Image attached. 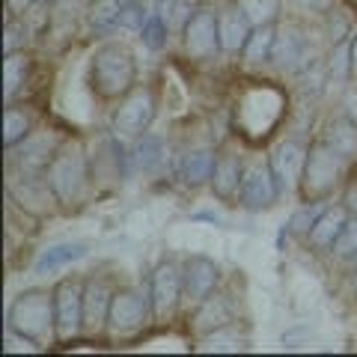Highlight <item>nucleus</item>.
<instances>
[{"mask_svg":"<svg viewBox=\"0 0 357 357\" xmlns=\"http://www.w3.org/2000/svg\"><path fill=\"white\" fill-rule=\"evenodd\" d=\"M140 39H143V45H146L149 51H161L167 45V21L152 13L146 18V24H143V30H140Z\"/></svg>","mask_w":357,"mask_h":357,"instance_id":"29","label":"nucleus"},{"mask_svg":"<svg viewBox=\"0 0 357 357\" xmlns=\"http://www.w3.org/2000/svg\"><path fill=\"white\" fill-rule=\"evenodd\" d=\"M241 6V13L250 18L253 27L262 24H274L277 15H280V0H236Z\"/></svg>","mask_w":357,"mask_h":357,"instance_id":"26","label":"nucleus"},{"mask_svg":"<svg viewBox=\"0 0 357 357\" xmlns=\"http://www.w3.org/2000/svg\"><path fill=\"white\" fill-rule=\"evenodd\" d=\"M27 72H30V57L24 51H9L3 57V98L13 102L18 96L21 84L27 81Z\"/></svg>","mask_w":357,"mask_h":357,"instance_id":"21","label":"nucleus"},{"mask_svg":"<svg viewBox=\"0 0 357 357\" xmlns=\"http://www.w3.org/2000/svg\"><path fill=\"white\" fill-rule=\"evenodd\" d=\"M268 164H271V173H274L277 185H280V194H283V191H289V188H295L298 178L304 176L307 152H304V146H301V143L286 140V143H280V146L271 152Z\"/></svg>","mask_w":357,"mask_h":357,"instance_id":"12","label":"nucleus"},{"mask_svg":"<svg viewBox=\"0 0 357 357\" xmlns=\"http://www.w3.org/2000/svg\"><path fill=\"white\" fill-rule=\"evenodd\" d=\"M114 289H110L107 280H86V289H84V328L89 331H98L107 321L110 316V304H114Z\"/></svg>","mask_w":357,"mask_h":357,"instance_id":"14","label":"nucleus"},{"mask_svg":"<svg viewBox=\"0 0 357 357\" xmlns=\"http://www.w3.org/2000/svg\"><path fill=\"white\" fill-rule=\"evenodd\" d=\"M185 295V277L182 268L173 259L161 262L149 277V301H152V316L167 319L173 316V310L178 307V298Z\"/></svg>","mask_w":357,"mask_h":357,"instance_id":"7","label":"nucleus"},{"mask_svg":"<svg viewBox=\"0 0 357 357\" xmlns=\"http://www.w3.org/2000/svg\"><path fill=\"white\" fill-rule=\"evenodd\" d=\"M48 185L54 197L60 203L72 206V203H81L84 194H86V185H89V164H86V155L77 149V146H69L63 149L60 155H54V161L48 164Z\"/></svg>","mask_w":357,"mask_h":357,"instance_id":"4","label":"nucleus"},{"mask_svg":"<svg viewBox=\"0 0 357 357\" xmlns=\"http://www.w3.org/2000/svg\"><path fill=\"white\" fill-rule=\"evenodd\" d=\"M173 9H176V0H152V13L161 15L167 24H173Z\"/></svg>","mask_w":357,"mask_h":357,"instance_id":"35","label":"nucleus"},{"mask_svg":"<svg viewBox=\"0 0 357 357\" xmlns=\"http://www.w3.org/2000/svg\"><path fill=\"white\" fill-rule=\"evenodd\" d=\"M248 349V340L238 333L236 325H227L215 333H206L203 345H199V351H244Z\"/></svg>","mask_w":357,"mask_h":357,"instance_id":"25","label":"nucleus"},{"mask_svg":"<svg viewBox=\"0 0 357 357\" xmlns=\"http://www.w3.org/2000/svg\"><path fill=\"white\" fill-rule=\"evenodd\" d=\"M354 292H357V274H354Z\"/></svg>","mask_w":357,"mask_h":357,"instance_id":"42","label":"nucleus"},{"mask_svg":"<svg viewBox=\"0 0 357 357\" xmlns=\"http://www.w3.org/2000/svg\"><path fill=\"white\" fill-rule=\"evenodd\" d=\"M274 42H277V30L274 24H262V27H253V33L248 36V42H244V60H248L250 66H259L265 60L274 57Z\"/></svg>","mask_w":357,"mask_h":357,"instance_id":"20","label":"nucleus"},{"mask_svg":"<svg viewBox=\"0 0 357 357\" xmlns=\"http://www.w3.org/2000/svg\"><path fill=\"white\" fill-rule=\"evenodd\" d=\"M215 164H218V158H215V155H211L208 149L191 152V155H188V158L182 161V178H185V185L199 188L203 182H208V178L215 176Z\"/></svg>","mask_w":357,"mask_h":357,"instance_id":"22","label":"nucleus"},{"mask_svg":"<svg viewBox=\"0 0 357 357\" xmlns=\"http://www.w3.org/2000/svg\"><path fill=\"white\" fill-rule=\"evenodd\" d=\"M86 244L84 241H63V244H54V248L42 250V256L33 265V271L36 274H57L60 268H69L72 262L84 259L86 256Z\"/></svg>","mask_w":357,"mask_h":357,"instance_id":"18","label":"nucleus"},{"mask_svg":"<svg viewBox=\"0 0 357 357\" xmlns=\"http://www.w3.org/2000/svg\"><path fill=\"white\" fill-rule=\"evenodd\" d=\"M342 203H345V211L349 215L357 218V182H351L349 188H345V197H342Z\"/></svg>","mask_w":357,"mask_h":357,"instance_id":"36","label":"nucleus"},{"mask_svg":"<svg viewBox=\"0 0 357 357\" xmlns=\"http://www.w3.org/2000/svg\"><path fill=\"white\" fill-rule=\"evenodd\" d=\"M349 48H351V66L357 69V33H354V39H351V45H349Z\"/></svg>","mask_w":357,"mask_h":357,"instance_id":"39","label":"nucleus"},{"mask_svg":"<svg viewBox=\"0 0 357 357\" xmlns=\"http://www.w3.org/2000/svg\"><path fill=\"white\" fill-rule=\"evenodd\" d=\"M21 21H9L6 30H3V51H21Z\"/></svg>","mask_w":357,"mask_h":357,"instance_id":"34","label":"nucleus"},{"mask_svg":"<svg viewBox=\"0 0 357 357\" xmlns=\"http://www.w3.org/2000/svg\"><path fill=\"white\" fill-rule=\"evenodd\" d=\"M146 6L137 3V0H126L122 3V13H119V27H126V30H143V24H146Z\"/></svg>","mask_w":357,"mask_h":357,"instance_id":"31","label":"nucleus"},{"mask_svg":"<svg viewBox=\"0 0 357 357\" xmlns=\"http://www.w3.org/2000/svg\"><path fill=\"white\" fill-rule=\"evenodd\" d=\"M218 33H220V48L223 51H241L248 36L253 33L250 18L241 13L238 3L223 6L218 13Z\"/></svg>","mask_w":357,"mask_h":357,"instance_id":"15","label":"nucleus"},{"mask_svg":"<svg viewBox=\"0 0 357 357\" xmlns=\"http://www.w3.org/2000/svg\"><path fill=\"white\" fill-rule=\"evenodd\" d=\"M122 3L126 0H102L96 9H93V18H89V24H93L96 33H110L114 27H119V13H122Z\"/></svg>","mask_w":357,"mask_h":357,"instance_id":"28","label":"nucleus"},{"mask_svg":"<svg viewBox=\"0 0 357 357\" xmlns=\"http://www.w3.org/2000/svg\"><path fill=\"white\" fill-rule=\"evenodd\" d=\"M30 134V119L27 114H21V110L9 107L3 114V146L6 149H15L21 140H24Z\"/></svg>","mask_w":357,"mask_h":357,"instance_id":"27","label":"nucleus"},{"mask_svg":"<svg viewBox=\"0 0 357 357\" xmlns=\"http://www.w3.org/2000/svg\"><path fill=\"white\" fill-rule=\"evenodd\" d=\"M134 54L119 42H107L96 51L93 66H89V84L102 98H122L134 89Z\"/></svg>","mask_w":357,"mask_h":357,"instance_id":"1","label":"nucleus"},{"mask_svg":"<svg viewBox=\"0 0 357 357\" xmlns=\"http://www.w3.org/2000/svg\"><path fill=\"white\" fill-rule=\"evenodd\" d=\"M241 176H244V164L236 155H223L215 164V176H211V185H215V194L220 199H232L238 197L241 188Z\"/></svg>","mask_w":357,"mask_h":357,"instance_id":"19","label":"nucleus"},{"mask_svg":"<svg viewBox=\"0 0 357 357\" xmlns=\"http://www.w3.org/2000/svg\"><path fill=\"white\" fill-rule=\"evenodd\" d=\"M321 211H325V206H321L319 199H312L310 206H304V208H298V211H295L292 220H289L286 227L292 229V232H310V229H312V223L319 220Z\"/></svg>","mask_w":357,"mask_h":357,"instance_id":"30","label":"nucleus"},{"mask_svg":"<svg viewBox=\"0 0 357 357\" xmlns=\"http://www.w3.org/2000/svg\"><path fill=\"white\" fill-rule=\"evenodd\" d=\"M155 119V96L149 89H131L128 96H122V105L114 114V131L116 137H128V140H140L146 128Z\"/></svg>","mask_w":357,"mask_h":357,"instance_id":"6","label":"nucleus"},{"mask_svg":"<svg viewBox=\"0 0 357 357\" xmlns=\"http://www.w3.org/2000/svg\"><path fill=\"white\" fill-rule=\"evenodd\" d=\"M161 161H164V140L155 137V134H143L131 149V164L137 167V170L152 173L161 167Z\"/></svg>","mask_w":357,"mask_h":357,"instance_id":"23","label":"nucleus"},{"mask_svg":"<svg viewBox=\"0 0 357 357\" xmlns=\"http://www.w3.org/2000/svg\"><path fill=\"white\" fill-rule=\"evenodd\" d=\"M280 197V185L271 173V164H248L244 167V176H241V188H238V203L250 211H262V208H271Z\"/></svg>","mask_w":357,"mask_h":357,"instance_id":"8","label":"nucleus"},{"mask_svg":"<svg viewBox=\"0 0 357 357\" xmlns=\"http://www.w3.org/2000/svg\"><path fill=\"white\" fill-rule=\"evenodd\" d=\"M84 289L86 280L81 277H66L54 286V333L57 340H72L84 328Z\"/></svg>","mask_w":357,"mask_h":357,"instance_id":"5","label":"nucleus"},{"mask_svg":"<svg viewBox=\"0 0 357 357\" xmlns=\"http://www.w3.org/2000/svg\"><path fill=\"white\" fill-rule=\"evenodd\" d=\"M349 211L342 208H325L319 215V220L312 223V229L307 232L310 236V244H316L319 250H333V244H337V238L342 236V229H345V223H349Z\"/></svg>","mask_w":357,"mask_h":357,"instance_id":"17","label":"nucleus"},{"mask_svg":"<svg viewBox=\"0 0 357 357\" xmlns=\"http://www.w3.org/2000/svg\"><path fill=\"white\" fill-rule=\"evenodd\" d=\"M349 262H351V265H354V268H357V250H354V253H351V256H349Z\"/></svg>","mask_w":357,"mask_h":357,"instance_id":"41","label":"nucleus"},{"mask_svg":"<svg viewBox=\"0 0 357 357\" xmlns=\"http://www.w3.org/2000/svg\"><path fill=\"white\" fill-rule=\"evenodd\" d=\"M185 51L194 60H208L215 57L220 48V33H218V13L199 9V13L185 24Z\"/></svg>","mask_w":357,"mask_h":357,"instance_id":"10","label":"nucleus"},{"mask_svg":"<svg viewBox=\"0 0 357 357\" xmlns=\"http://www.w3.org/2000/svg\"><path fill=\"white\" fill-rule=\"evenodd\" d=\"M357 250V218L345 223V229H342V236L337 238V244H333V253H340V256H349Z\"/></svg>","mask_w":357,"mask_h":357,"instance_id":"32","label":"nucleus"},{"mask_svg":"<svg viewBox=\"0 0 357 357\" xmlns=\"http://www.w3.org/2000/svg\"><path fill=\"white\" fill-rule=\"evenodd\" d=\"M54 292L48 289H27L6 310V328L27 333L33 340H45L54 328Z\"/></svg>","mask_w":357,"mask_h":357,"instance_id":"3","label":"nucleus"},{"mask_svg":"<svg viewBox=\"0 0 357 357\" xmlns=\"http://www.w3.org/2000/svg\"><path fill=\"white\" fill-rule=\"evenodd\" d=\"M354 161H349L345 155H340L333 146H328L325 140H319L316 146L307 152V164H304V176H301V188H304L307 199H321L328 197L333 188H337L349 167Z\"/></svg>","mask_w":357,"mask_h":357,"instance_id":"2","label":"nucleus"},{"mask_svg":"<svg viewBox=\"0 0 357 357\" xmlns=\"http://www.w3.org/2000/svg\"><path fill=\"white\" fill-rule=\"evenodd\" d=\"M197 15V6H194V0H176V9H173V24L170 27H182Z\"/></svg>","mask_w":357,"mask_h":357,"instance_id":"33","label":"nucleus"},{"mask_svg":"<svg viewBox=\"0 0 357 357\" xmlns=\"http://www.w3.org/2000/svg\"><path fill=\"white\" fill-rule=\"evenodd\" d=\"M152 312V301H149V289L146 292H137V289H119L114 295V304H110V328L116 333H131L140 331L146 325Z\"/></svg>","mask_w":357,"mask_h":357,"instance_id":"9","label":"nucleus"},{"mask_svg":"<svg viewBox=\"0 0 357 357\" xmlns=\"http://www.w3.org/2000/svg\"><path fill=\"white\" fill-rule=\"evenodd\" d=\"M283 72H298L307 66V39L301 36V30L289 27L283 33H277L274 42V57H271Z\"/></svg>","mask_w":357,"mask_h":357,"instance_id":"16","label":"nucleus"},{"mask_svg":"<svg viewBox=\"0 0 357 357\" xmlns=\"http://www.w3.org/2000/svg\"><path fill=\"white\" fill-rule=\"evenodd\" d=\"M236 321V304L229 301V295H218L211 292L208 298L199 301V310L194 316V331L197 333H215L220 328H227Z\"/></svg>","mask_w":357,"mask_h":357,"instance_id":"13","label":"nucleus"},{"mask_svg":"<svg viewBox=\"0 0 357 357\" xmlns=\"http://www.w3.org/2000/svg\"><path fill=\"white\" fill-rule=\"evenodd\" d=\"M310 9H316V13H331L333 9V0H304Z\"/></svg>","mask_w":357,"mask_h":357,"instance_id":"37","label":"nucleus"},{"mask_svg":"<svg viewBox=\"0 0 357 357\" xmlns=\"http://www.w3.org/2000/svg\"><path fill=\"white\" fill-rule=\"evenodd\" d=\"M9 3H13L15 9H27V6H33V3H36V0H9Z\"/></svg>","mask_w":357,"mask_h":357,"instance_id":"40","label":"nucleus"},{"mask_svg":"<svg viewBox=\"0 0 357 357\" xmlns=\"http://www.w3.org/2000/svg\"><path fill=\"white\" fill-rule=\"evenodd\" d=\"M182 277H185V298L199 304L203 298L215 292V286L220 280V268H218V262H211L208 256L197 253V256H188L185 259Z\"/></svg>","mask_w":357,"mask_h":357,"instance_id":"11","label":"nucleus"},{"mask_svg":"<svg viewBox=\"0 0 357 357\" xmlns=\"http://www.w3.org/2000/svg\"><path fill=\"white\" fill-rule=\"evenodd\" d=\"M345 107H349V116H351V122H357V89L354 93L345 98Z\"/></svg>","mask_w":357,"mask_h":357,"instance_id":"38","label":"nucleus"},{"mask_svg":"<svg viewBox=\"0 0 357 357\" xmlns=\"http://www.w3.org/2000/svg\"><path fill=\"white\" fill-rule=\"evenodd\" d=\"M325 143L337 149L340 155H345L349 161H354L357 158V122H351V119L331 122V128L325 134Z\"/></svg>","mask_w":357,"mask_h":357,"instance_id":"24","label":"nucleus"}]
</instances>
